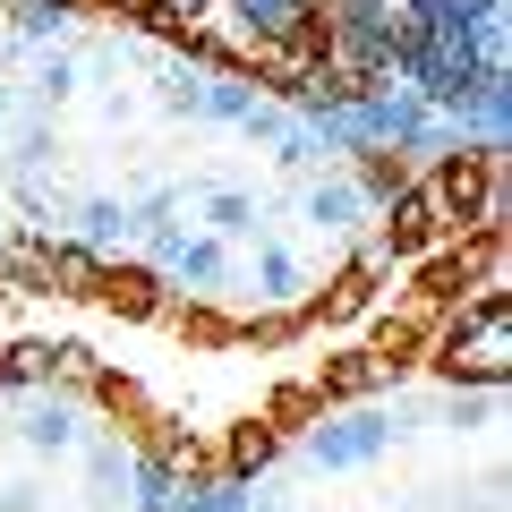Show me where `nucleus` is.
Segmentation results:
<instances>
[{
  "label": "nucleus",
  "instance_id": "obj_1",
  "mask_svg": "<svg viewBox=\"0 0 512 512\" xmlns=\"http://www.w3.org/2000/svg\"><path fill=\"white\" fill-rule=\"evenodd\" d=\"M436 359L453 367V376H470V384H504V367H512V299H504V282H487V291L444 325Z\"/></svg>",
  "mask_w": 512,
  "mask_h": 512
},
{
  "label": "nucleus",
  "instance_id": "obj_2",
  "mask_svg": "<svg viewBox=\"0 0 512 512\" xmlns=\"http://www.w3.org/2000/svg\"><path fill=\"white\" fill-rule=\"evenodd\" d=\"M393 427H402V410L376 402V410H333V419L308 427V470H367V461L393 444Z\"/></svg>",
  "mask_w": 512,
  "mask_h": 512
},
{
  "label": "nucleus",
  "instance_id": "obj_3",
  "mask_svg": "<svg viewBox=\"0 0 512 512\" xmlns=\"http://www.w3.org/2000/svg\"><path fill=\"white\" fill-rule=\"evenodd\" d=\"M299 214L316 222V231H333V239H350V231H367V188L350 180V171H308V188H299Z\"/></svg>",
  "mask_w": 512,
  "mask_h": 512
},
{
  "label": "nucleus",
  "instance_id": "obj_4",
  "mask_svg": "<svg viewBox=\"0 0 512 512\" xmlns=\"http://www.w3.org/2000/svg\"><path fill=\"white\" fill-rule=\"evenodd\" d=\"M18 436H26V453L60 461V453H77V444H86V419H77L69 393H35V402L18 410Z\"/></svg>",
  "mask_w": 512,
  "mask_h": 512
},
{
  "label": "nucleus",
  "instance_id": "obj_5",
  "mask_svg": "<svg viewBox=\"0 0 512 512\" xmlns=\"http://www.w3.org/2000/svg\"><path fill=\"white\" fill-rule=\"evenodd\" d=\"M163 274H180L188 291H231V239H214V231H180V248L163 256Z\"/></svg>",
  "mask_w": 512,
  "mask_h": 512
},
{
  "label": "nucleus",
  "instance_id": "obj_6",
  "mask_svg": "<svg viewBox=\"0 0 512 512\" xmlns=\"http://www.w3.org/2000/svg\"><path fill=\"white\" fill-rule=\"evenodd\" d=\"M248 248H256V299H265V308H299V299H308V265H299L282 239H248Z\"/></svg>",
  "mask_w": 512,
  "mask_h": 512
},
{
  "label": "nucleus",
  "instance_id": "obj_7",
  "mask_svg": "<svg viewBox=\"0 0 512 512\" xmlns=\"http://www.w3.org/2000/svg\"><path fill=\"white\" fill-rule=\"evenodd\" d=\"M128 239H137V205H120V197H86L77 205V248L86 256H120Z\"/></svg>",
  "mask_w": 512,
  "mask_h": 512
},
{
  "label": "nucleus",
  "instance_id": "obj_8",
  "mask_svg": "<svg viewBox=\"0 0 512 512\" xmlns=\"http://www.w3.org/2000/svg\"><path fill=\"white\" fill-rule=\"evenodd\" d=\"M197 205H205V231H214V239H231V248L265 239V214H256V197H248V188H197Z\"/></svg>",
  "mask_w": 512,
  "mask_h": 512
},
{
  "label": "nucleus",
  "instance_id": "obj_9",
  "mask_svg": "<svg viewBox=\"0 0 512 512\" xmlns=\"http://www.w3.org/2000/svg\"><path fill=\"white\" fill-rule=\"evenodd\" d=\"M256 495L239 487V478H180L171 487V512H248Z\"/></svg>",
  "mask_w": 512,
  "mask_h": 512
},
{
  "label": "nucleus",
  "instance_id": "obj_10",
  "mask_svg": "<svg viewBox=\"0 0 512 512\" xmlns=\"http://www.w3.org/2000/svg\"><path fill=\"white\" fill-rule=\"evenodd\" d=\"M128 487H137V495H128L137 512H171V487H180V470H171L163 453H137V461H128Z\"/></svg>",
  "mask_w": 512,
  "mask_h": 512
},
{
  "label": "nucleus",
  "instance_id": "obj_11",
  "mask_svg": "<svg viewBox=\"0 0 512 512\" xmlns=\"http://www.w3.org/2000/svg\"><path fill=\"white\" fill-rule=\"evenodd\" d=\"M77 77H86V60H77L69 43H52V52L35 60V103H43V111H52V103H69V94H77Z\"/></svg>",
  "mask_w": 512,
  "mask_h": 512
},
{
  "label": "nucleus",
  "instance_id": "obj_12",
  "mask_svg": "<svg viewBox=\"0 0 512 512\" xmlns=\"http://www.w3.org/2000/svg\"><path fill=\"white\" fill-rule=\"evenodd\" d=\"M69 26H77V0H26L18 9V43H43V52H52Z\"/></svg>",
  "mask_w": 512,
  "mask_h": 512
},
{
  "label": "nucleus",
  "instance_id": "obj_13",
  "mask_svg": "<svg viewBox=\"0 0 512 512\" xmlns=\"http://www.w3.org/2000/svg\"><path fill=\"white\" fill-rule=\"evenodd\" d=\"M154 86H163V111H180V120H205V69H180V60H171Z\"/></svg>",
  "mask_w": 512,
  "mask_h": 512
},
{
  "label": "nucleus",
  "instance_id": "obj_14",
  "mask_svg": "<svg viewBox=\"0 0 512 512\" xmlns=\"http://www.w3.org/2000/svg\"><path fill=\"white\" fill-rule=\"evenodd\" d=\"M128 461H137V453H128V444H111V436H94V444H86V487H94V495H111V487H128Z\"/></svg>",
  "mask_w": 512,
  "mask_h": 512
},
{
  "label": "nucleus",
  "instance_id": "obj_15",
  "mask_svg": "<svg viewBox=\"0 0 512 512\" xmlns=\"http://www.w3.org/2000/svg\"><path fill=\"white\" fill-rule=\"evenodd\" d=\"M256 103V86L248 77H205V120H222V128H239V111Z\"/></svg>",
  "mask_w": 512,
  "mask_h": 512
},
{
  "label": "nucleus",
  "instance_id": "obj_16",
  "mask_svg": "<svg viewBox=\"0 0 512 512\" xmlns=\"http://www.w3.org/2000/svg\"><path fill=\"white\" fill-rule=\"evenodd\" d=\"M35 504H43V495L26 487V478H18V487H0V512H35Z\"/></svg>",
  "mask_w": 512,
  "mask_h": 512
},
{
  "label": "nucleus",
  "instance_id": "obj_17",
  "mask_svg": "<svg viewBox=\"0 0 512 512\" xmlns=\"http://www.w3.org/2000/svg\"><path fill=\"white\" fill-rule=\"evenodd\" d=\"M0 137H9V103H0Z\"/></svg>",
  "mask_w": 512,
  "mask_h": 512
},
{
  "label": "nucleus",
  "instance_id": "obj_18",
  "mask_svg": "<svg viewBox=\"0 0 512 512\" xmlns=\"http://www.w3.org/2000/svg\"><path fill=\"white\" fill-rule=\"evenodd\" d=\"M248 512H274V504H248Z\"/></svg>",
  "mask_w": 512,
  "mask_h": 512
}]
</instances>
